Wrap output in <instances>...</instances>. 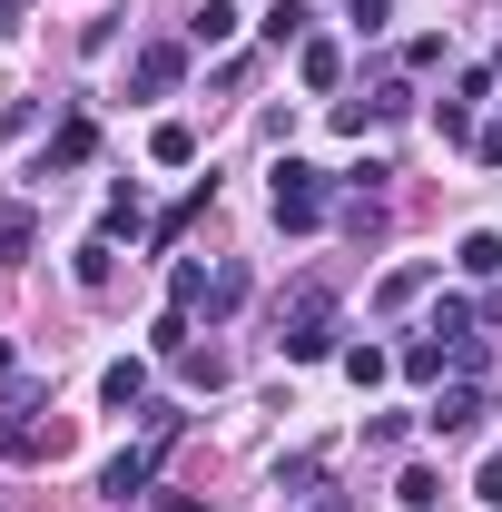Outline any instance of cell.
Returning <instances> with one entry per match:
<instances>
[{
    "label": "cell",
    "mask_w": 502,
    "mask_h": 512,
    "mask_svg": "<svg viewBox=\"0 0 502 512\" xmlns=\"http://www.w3.org/2000/svg\"><path fill=\"white\" fill-rule=\"evenodd\" d=\"M99 404H109V414H138V404H148V365H138V355H119V365L99 375Z\"/></svg>",
    "instance_id": "cell-7"
},
{
    "label": "cell",
    "mask_w": 502,
    "mask_h": 512,
    "mask_svg": "<svg viewBox=\"0 0 502 512\" xmlns=\"http://www.w3.org/2000/svg\"><path fill=\"white\" fill-rule=\"evenodd\" d=\"M10 30H20V0H0V40H10Z\"/></svg>",
    "instance_id": "cell-29"
},
{
    "label": "cell",
    "mask_w": 502,
    "mask_h": 512,
    "mask_svg": "<svg viewBox=\"0 0 502 512\" xmlns=\"http://www.w3.org/2000/svg\"><path fill=\"white\" fill-rule=\"evenodd\" d=\"M434 138H453V148H463V138H473V99H443V109H434Z\"/></svg>",
    "instance_id": "cell-24"
},
{
    "label": "cell",
    "mask_w": 502,
    "mask_h": 512,
    "mask_svg": "<svg viewBox=\"0 0 502 512\" xmlns=\"http://www.w3.org/2000/svg\"><path fill=\"white\" fill-rule=\"evenodd\" d=\"M158 512H207V503H197V493H158Z\"/></svg>",
    "instance_id": "cell-27"
},
{
    "label": "cell",
    "mask_w": 502,
    "mask_h": 512,
    "mask_svg": "<svg viewBox=\"0 0 502 512\" xmlns=\"http://www.w3.org/2000/svg\"><path fill=\"white\" fill-rule=\"evenodd\" d=\"M345 20H355V30H384V0H355V10H345Z\"/></svg>",
    "instance_id": "cell-26"
},
{
    "label": "cell",
    "mask_w": 502,
    "mask_h": 512,
    "mask_svg": "<svg viewBox=\"0 0 502 512\" xmlns=\"http://www.w3.org/2000/svg\"><path fill=\"white\" fill-rule=\"evenodd\" d=\"M453 266H463V276H502V237H493V227H473V237H463V256H453Z\"/></svg>",
    "instance_id": "cell-17"
},
{
    "label": "cell",
    "mask_w": 502,
    "mask_h": 512,
    "mask_svg": "<svg viewBox=\"0 0 502 512\" xmlns=\"http://www.w3.org/2000/svg\"><path fill=\"white\" fill-rule=\"evenodd\" d=\"M473 503H493V512H502V453H483V473H473Z\"/></svg>",
    "instance_id": "cell-25"
},
{
    "label": "cell",
    "mask_w": 502,
    "mask_h": 512,
    "mask_svg": "<svg viewBox=\"0 0 502 512\" xmlns=\"http://www.w3.org/2000/svg\"><path fill=\"white\" fill-rule=\"evenodd\" d=\"M266 197H276V227H286V237H306L315 217H325V168L276 158V168H266Z\"/></svg>",
    "instance_id": "cell-3"
},
{
    "label": "cell",
    "mask_w": 502,
    "mask_h": 512,
    "mask_svg": "<svg viewBox=\"0 0 502 512\" xmlns=\"http://www.w3.org/2000/svg\"><path fill=\"white\" fill-rule=\"evenodd\" d=\"M207 276H217V266L178 256V266H168V306H207Z\"/></svg>",
    "instance_id": "cell-15"
},
{
    "label": "cell",
    "mask_w": 502,
    "mask_h": 512,
    "mask_svg": "<svg viewBox=\"0 0 502 512\" xmlns=\"http://www.w3.org/2000/svg\"><path fill=\"white\" fill-rule=\"evenodd\" d=\"M483 414H493V394L463 375V384H443V394H434V414H424V424H434V444H473V434H483Z\"/></svg>",
    "instance_id": "cell-4"
},
{
    "label": "cell",
    "mask_w": 502,
    "mask_h": 512,
    "mask_svg": "<svg viewBox=\"0 0 502 512\" xmlns=\"http://www.w3.org/2000/svg\"><path fill=\"white\" fill-rule=\"evenodd\" d=\"M237 306H247V266H217L207 276V316H237Z\"/></svg>",
    "instance_id": "cell-18"
},
{
    "label": "cell",
    "mask_w": 502,
    "mask_h": 512,
    "mask_svg": "<svg viewBox=\"0 0 502 512\" xmlns=\"http://www.w3.org/2000/svg\"><path fill=\"white\" fill-rule=\"evenodd\" d=\"M207 197H217V178H197V188L178 197V207H168L158 227H148V247H178V237H188V217H197V207H207Z\"/></svg>",
    "instance_id": "cell-9"
},
{
    "label": "cell",
    "mask_w": 502,
    "mask_h": 512,
    "mask_svg": "<svg viewBox=\"0 0 502 512\" xmlns=\"http://www.w3.org/2000/svg\"><path fill=\"white\" fill-rule=\"evenodd\" d=\"M30 247H40V217L30 207H0V266H20Z\"/></svg>",
    "instance_id": "cell-12"
},
{
    "label": "cell",
    "mask_w": 502,
    "mask_h": 512,
    "mask_svg": "<svg viewBox=\"0 0 502 512\" xmlns=\"http://www.w3.org/2000/svg\"><path fill=\"white\" fill-rule=\"evenodd\" d=\"M178 79H188V50H178V40H148V50L128 60V89H138V99H168Z\"/></svg>",
    "instance_id": "cell-5"
},
{
    "label": "cell",
    "mask_w": 502,
    "mask_h": 512,
    "mask_svg": "<svg viewBox=\"0 0 502 512\" xmlns=\"http://www.w3.org/2000/svg\"><path fill=\"white\" fill-rule=\"evenodd\" d=\"M306 20H315L306 0H276V10H266V20H256V30H266V40H276V50H286V40H306Z\"/></svg>",
    "instance_id": "cell-19"
},
{
    "label": "cell",
    "mask_w": 502,
    "mask_h": 512,
    "mask_svg": "<svg viewBox=\"0 0 502 512\" xmlns=\"http://www.w3.org/2000/svg\"><path fill=\"white\" fill-rule=\"evenodd\" d=\"M178 375H188V384H207V394H217V384H227V355H217V345H188V355H178Z\"/></svg>",
    "instance_id": "cell-21"
},
{
    "label": "cell",
    "mask_w": 502,
    "mask_h": 512,
    "mask_svg": "<svg viewBox=\"0 0 502 512\" xmlns=\"http://www.w3.org/2000/svg\"><path fill=\"white\" fill-rule=\"evenodd\" d=\"M148 158H158V168H188V158H197V128L188 119H158V128H148Z\"/></svg>",
    "instance_id": "cell-10"
},
{
    "label": "cell",
    "mask_w": 502,
    "mask_h": 512,
    "mask_svg": "<svg viewBox=\"0 0 502 512\" xmlns=\"http://www.w3.org/2000/svg\"><path fill=\"white\" fill-rule=\"evenodd\" d=\"M384 375H394V355H384V345H345V384H355V394H375Z\"/></svg>",
    "instance_id": "cell-13"
},
{
    "label": "cell",
    "mask_w": 502,
    "mask_h": 512,
    "mask_svg": "<svg viewBox=\"0 0 502 512\" xmlns=\"http://www.w3.org/2000/svg\"><path fill=\"white\" fill-rule=\"evenodd\" d=\"M335 316H345L335 286H296L286 316H276V355H286V365H325V355H345V345H335Z\"/></svg>",
    "instance_id": "cell-1"
},
{
    "label": "cell",
    "mask_w": 502,
    "mask_h": 512,
    "mask_svg": "<svg viewBox=\"0 0 502 512\" xmlns=\"http://www.w3.org/2000/svg\"><path fill=\"white\" fill-rule=\"evenodd\" d=\"M424 286H434V266H394V276H384V306H414Z\"/></svg>",
    "instance_id": "cell-23"
},
{
    "label": "cell",
    "mask_w": 502,
    "mask_h": 512,
    "mask_svg": "<svg viewBox=\"0 0 502 512\" xmlns=\"http://www.w3.org/2000/svg\"><path fill=\"white\" fill-rule=\"evenodd\" d=\"M69 434L50 424V384H10L0 394V453L10 463H40V453H60Z\"/></svg>",
    "instance_id": "cell-2"
},
{
    "label": "cell",
    "mask_w": 502,
    "mask_h": 512,
    "mask_svg": "<svg viewBox=\"0 0 502 512\" xmlns=\"http://www.w3.org/2000/svg\"><path fill=\"white\" fill-rule=\"evenodd\" d=\"M306 512H355V503H345V493H315V503Z\"/></svg>",
    "instance_id": "cell-28"
},
{
    "label": "cell",
    "mask_w": 502,
    "mask_h": 512,
    "mask_svg": "<svg viewBox=\"0 0 502 512\" xmlns=\"http://www.w3.org/2000/svg\"><path fill=\"white\" fill-rule=\"evenodd\" d=\"M148 355H168V365H178V355H188V306H168V316L148 325Z\"/></svg>",
    "instance_id": "cell-20"
},
{
    "label": "cell",
    "mask_w": 502,
    "mask_h": 512,
    "mask_svg": "<svg viewBox=\"0 0 502 512\" xmlns=\"http://www.w3.org/2000/svg\"><path fill=\"white\" fill-rule=\"evenodd\" d=\"M10 365H20V355H10V345H0V384H10Z\"/></svg>",
    "instance_id": "cell-30"
},
{
    "label": "cell",
    "mask_w": 502,
    "mask_h": 512,
    "mask_svg": "<svg viewBox=\"0 0 502 512\" xmlns=\"http://www.w3.org/2000/svg\"><path fill=\"white\" fill-rule=\"evenodd\" d=\"M296 79H306V89H335V79H345V50H335V40H306V50H296Z\"/></svg>",
    "instance_id": "cell-11"
},
{
    "label": "cell",
    "mask_w": 502,
    "mask_h": 512,
    "mask_svg": "<svg viewBox=\"0 0 502 512\" xmlns=\"http://www.w3.org/2000/svg\"><path fill=\"white\" fill-rule=\"evenodd\" d=\"M138 227H148V207H138V188H119V197H109V217H99V237L119 247V237H138Z\"/></svg>",
    "instance_id": "cell-16"
},
{
    "label": "cell",
    "mask_w": 502,
    "mask_h": 512,
    "mask_svg": "<svg viewBox=\"0 0 502 512\" xmlns=\"http://www.w3.org/2000/svg\"><path fill=\"white\" fill-rule=\"evenodd\" d=\"M99 158V119H60V138L40 148V178H69V168H89Z\"/></svg>",
    "instance_id": "cell-6"
},
{
    "label": "cell",
    "mask_w": 502,
    "mask_h": 512,
    "mask_svg": "<svg viewBox=\"0 0 502 512\" xmlns=\"http://www.w3.org/2000/svg\"><path fill=\"white\" fill-rule=\"evenodd\" d=\"M306 483H325V453H286L276 463V493H306Z\"/></svg>",
    "instance_id": "cell-22"
},
{
    "label": "cell",
    "mask_w": 502,
    "mask_h": 512,
    "mask_svg": "<svg viewBox=\"0 0 502 512\" xmlns=\"http://www.w3.org/2000/svg\"><path fill=\"white\" fill-rule=\"evenodd\" d=\"M237 30H247V20H237L227 0H197V10H188V50H227Z\"/></svg>",
    "instance_id": "cell-8"
},
{
    "label": "cell",
    "mask_w": 502,
    "mask_h": 512,
    "mask_svg": "<svg viewBox=\"0 0 502 512\" xmlns=\"http://www.w3.org/2000/svg\"><path fill=\"white\" fill-rule=\"evenodd\" d=\"M394 503H404V512H443V473H434V463H414V473L394 483Z\"/></svg>",
    "instance_id": "cell-14"
}]
</instances>
